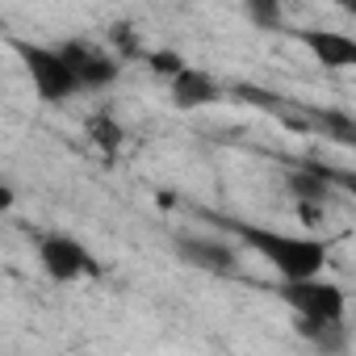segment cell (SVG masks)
<instances>
[{"label": "cell", "instance_id": "obj_1", "mask_svg": "<svg viewBox=\"0 0 356 356\" xmlns=\"http://www.w3.org/2000/svg\"><path fill=\"white\" fill-rule=\"evenodd\" d=\"M239 239L277 273V285L314 281L327 273L331 243L310 231H277V227H239Z\"/></svg>", "mask_w": 356, "mask_h": 356}, {"label": "cell", "instance_id": "obj_2", "mask_svg": "<svg viewBox=\"0 0 356 356\" xmlns=\"http://www.w3.org/2000/svg\"><path fill=\"white\" fill-rule=\"evenodd\" d=\"M277 298L289 306L293 323L343 327V318H348V293H343L335 281H327V277L298 281V285H277Z\"/></svg>", "mask_w": 356, "mask_h": 356}, {"label": "cell", "instance_id": "obj_3", "mask_svg": "<svg viewBox=\"0 0 356 356\" xmlns=\"http://www.w3.org/2000/svg\"><path fill=\"white\" fill-rule=\"evenodd\" d=\"M38 264L55 285H76V281H97L105 264L67 231H47L38 239Z\"/></svg>", "mask_w": 356, "mask_h": 356}, {"label": "cell", "instance_id": "obj_4", "mask_svg": "<svg viewBox=\"0 0 356 356\" xmlns=\"http://www.w3.org/2000/svg\"><path fill=\"white\" fill-rule=\"evenodd\" d=\"M13 51L22 55L26 76H30V84L42 101L59 105V101H72L80 92V84H76V76H72V67H67V59L59 55L55 42L51 47L47 42H13Z\"/></svg>", "mask_w": 356, "mask_h": 356}, {"label": "cell", "instance_id": "obj_5", "mask_svg": "<svg viewBox=\"0 0 356 356\" xmlns=\"http://www.w3.org/2000/svg\"><path fill=\"white\" fill-rule=\"evenodd\" d=\"M55 47H59V55L67 59V67H72L80 92H97V88L118 84L122 59H118L109 47H101V42H92V38H63V42H55Z\"/></svg>", "mask_w": 356, "mask_h": 356}, {"label": "cell", "instance_id": "obj_6", "mask_svg": "<svg viewBox=\"0 0 356 356\" xmlns=\"http://www.w3.org/2000/svg\"><path fill=\"white\" fill-rule=\"evenodd\" d=\"M298 42L318 67H327V72H356V34L310 26V30L298 34Z\"/></svg>", "mask_w": 356, "mask_h": 356}, {"label": "cell", "instance_id": "obj_7", "mask_svg": "<svg viewBox=\"0 0 356 356\" xmlns=\"http://www.w3.org/2000/svg\"><path fill=\"white\" fill-rule=\"evenodd\" d=\"M163 88H168V101H172V109H181V113L210 109V105H218V101H222V88H218V80H214L206 67H197V63H189L181 76H176V80H168Z\"/></svg>", "mask_w": 356, "mask_h": 356}, {"label": "cell", "instance_id": "obj_8", "mask_svg": "<svg viewBox=\"0 0 356 356\" xmlns=\"http://www.w3.org/2000/svg\"><path fill=\"white\" fill-rule=\"evenodd\" d=\"M84 138L101 151V155H118L122 143H126V130L113 113H88L84 118Z\"/></svg>", "mask_w": 356, "mask_h": 356}, {"label": "cell", "instance_id": "obj_9", "mask_svg": "<svg viewBox=\"0 0 356 356\" xmlns=\"http://www.w3.org/2000/svg\"><path fill=\"white\" fill-rule=\"evenodd\" d=\"M143 63H147V67H151V76H155V80H163V84H168V80H176V76L189 67V59H185L181 51H163V47H159V51H147V59H143Z\"/></svg>", "mask_w": 356, "mask_h": 356}, {"label": "cell", "instance_id": "obj_10", "mask_svg": "<svg viewBox=\"0 0 356 356\" xmlns=\"http://www.w3.org/2000/svg\"><path fill=\"white\" fill-rule=\"evenodd\" d=\"M181 252H185L189 260H197L202 268H214V273H227V268H231V252L218 248V243H185Z\"/></svg>", "mask_w": 356, "mask_h": 356}, {"label": "cell", "instance_id": "obj_11", "mask_svg": "<svg viewBox=\"0 0 356 356\" xmlns=\"http://www.w3.org/2000/svg\"><path fill=\"white\" fill-rule=\"evenodd\" d=\"M331 185H335V189H343V193L356 202V168H348V172H331Z\"/></svg>", "mask_w": 356, "mask_h": 356}, {"label": "cell", "instance_id": "obj_12", "mask_svg": "<svg viewBox=\"0 0 356 356\" xmlns=\"http://www.w3.org/2000/svg\"><path fill=\"white\" fill-rule=\"evenodd\" d=\"M252 17L264 22V26H277V22H281V9H277V5H268V9H252Z\"/></svg>", "mask_w": 356, "mask_h": 356}, {"label": "cell", "instance_id": "obj_13", "mask_svg": "<svg viewBox=\"0 0 356 356\" xmlns=\"http://www.w3.org/2000/svg\"><path fill=\"white\" fill-rule=\"evenodd\" d=\"M0 206L13 210V185H0Z\"/></svg>", "mask_w": 356, "mask_h": 356}, {"label": "cell", "instance_id": "obj_14", "mask_svg": "<svg viewBox=\"0 0 356 356\" xmlns=\"http://www.w3.org/2000/svg\"><path fill=\"white\" fill-rule=\"evenodd\" d=\"M343 13H348V17H352V22H356V5H348V9H343Z\"/></svg>", "mask_w": 356, "mask_h": 356}]
</instances>
